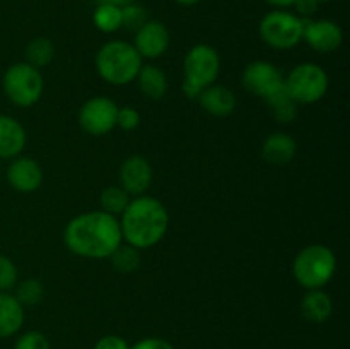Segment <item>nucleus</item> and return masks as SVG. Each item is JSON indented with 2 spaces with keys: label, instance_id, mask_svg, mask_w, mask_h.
I'll return each mask as SVG.
<instances>
[{
  "label": "nucleus",
  "instance_id": "obj_1",
  "mask_svg": "<svg viewBox=\"0 0 350 349\" xmlns=\"http://www.w3.org/2000/svg\"><path fill=\"white\" fill-rule=\"evenodd\" d=\"M64 242L72 253L84 259H106L122 245L123 236L118 218L99 211L82 212L68 221Z\"/></svg>",
  "mask_w": 350,
  "mask_h": 349
},
{
  "label": "nucleus",
  "instance_id": "obj_2",
  "mask_svg": "<svg viewBox=\"0 0 350 349\" xmlns=\"http://www.w3.org/2000/svg\"><path fill=\"white\" fill-rule=\"evenodd\" d=\"M170 226V214L164 204L149 195L132 198L120 216L122 236L135 248H152L164 238Z\"/></svg>",
  "mask_w": 350,
  "mask_h": 349
},
{
  "label": "nucleus",
  "instance_id": "obj_3",
  "mask_svg": "<svg viewBox=\"0 0 350 349\" xmlns=\"http://www.w3.org/2000/svg\"><path fill=\"white\" fill-rule=\"evenodd\" d=\"M142 60L139 51L126 41H108L96 55V68L101 79L113 86H126L135 81Z\"/></svg>",
  "mask_w": 350,
  "mask_h": 349
},
{
  "label": "nucleus",
  "instance_id": "obj_4",
  "mask_svg": "<svg viewBox=\"0 0 350 349\" xmlns=\"http://www.w3.org/2000/svg\"><path fill=\"white\" fill-rule=\"evenodd\" d=\"M337 270V257L325 245H308L296 255L293 274L297 283L310 289H323Z\"/></svg>",
  "mask_w": 350,
  "mask_h": 349
},
{
  "label": "nucleus",
  "instance_id": "obj_5",
  "mask_svg": "<svg viewBox=\"0 0 350 349\" xmlns=\"http://www.w3.org/2000/svg\"><path fill=\"white\" fill-rule=\"evenodd\" d=\"M221 70V57L211 44H195L185 55L183 62V92L197 99L205 88L212 86Z\"/></svg>",
  "mask_w": 350,
  "mask_h": 349
},
{
  "label": "nucleus",
  "instance_id": "obj_6",
  "mask_svg": "<svg viewBox=\"0 0 350 349\" xmlns=\"http://www.w3.org/2000/svg\"><path fill=\"white\" fill-rule=\"evenodd\" d=\"M2 86L10 103L21 108H29L40 101L44 82L40 68L24 62V64H14L7 68Z\"/></svg>",
  "mask_w": 350,
  "mask_h": 349
},
{
  "label": "nucleus",
  "instance_id": "obj_7",
  "mask_svg": "<svg viewBox=\"0 0 350 349\" xmlns=\"http://www.w3.org/2000/svg\"><path fill=\"white\" fill-rule=\"evenodd\" d=\"M284 88L297 105H313L327 94L328 74L318 64L304 62L284 77Z\"/></svg>",
  "mask_w": 350,
  "mask_h": 349
},
{
  "label": "nucleus",
  "instance_id": "obj_8",
  "mask_svg": "<svg viewBox=\"0 0 350 349\" xmlns=\"http://www.w3.org/2000/svg\"><path fill=\"white\" fill-rule=\"evenodd\" d=\"M260 38L275 50H291L303 41V17L286 10H272L260 21Z\"/></svg>",
  "mask_w": 350,
  "mask_h": 349
},
{
  "label": "nucleus",
  "instance_id": "obj_9",
  "mask_svg": "<svg viewBox=\"0 0 350 349\" xmlns=\"http://www.w3.org/2000/svg\"><path fill=\"white\" fill-rule=\"evenodd\" d=\"M118 106L106 96L88 99L79 109V125L85 133L94 137L106 135L116 127Z\"/></svg>",
  "mask_w": 350,
  "mask_h": 349
},
{
  "label": "nucleus",
  "instance_id": "obj_10",
  "mask_svg": "<svg viewBox=\"0 0 350 349\" xmlns=\"http://www.w3.org/2000/svg\"><path fill=\"white\" fill-rule=\"evenodd\" d=\"M243 88L262 99L272 98L284 89V75L272 62L255 60L245 67L241 74Z\"/></svg>",
  "mask_w": 350,
  "mask_h": 349
},
{
  "label": "nucleus",
  "instance_id": "obj_11",
  "mask_svg": "<svg viewBox=\"0 0 350 349\" xmlns=\"http://www.w3.org/2000/svg\"><path fill=\"white\" fill-rule=\"evenodd\" d=\"M303 40L320 53H332L340 48L344 31L335 21L303 19Z\"/></svg>",
  "mask_w": 350,
  "mask_h": 349
},
{
  "label": "nucleus",
  "instance_id": "obj_12",
  "mask_svg": "<svg viewBox=\"0 0 350 349\" xmlns=\"http://www.w3.org/2000/svg\"><path fill=\"white\" fill-rule=\"evenodd\" d=\"M152 183V166L147 157L133 154L129 156L120 166V187L133 197H139L147 192Z\"/></svg>",
  "mask_w": 350,
  "mask_h": 349
},
{
  "label": "nucleus",
  "instance_id": "obj_13",
  "mask_svg": "<svg viewBox=\"0 0 350 349\" xmlns=\"http://www.w3.org/2000/svg\"><path fill=\"white\" fill-rule=\"evenodd\" d=\"M171 36L167 27L159 21H147L135 31L133 47L142 58H159L167 51Z\"/></svg>",
  "mask_w": 350,
  "mask_h": 349
},
{
  "label": "nucleus",
  "instance_id": "obj_14",
  "mask_svg": "<svg viewBox=\"0 0 350 349\" xmlns=\"http://www.w3.org/2000/svg\"><path fill=\"white\" fill-rule=\"evenodd\" d=\"M7 181L14 190L21 194H31L40 188L43 181V171L33 157L17 156L7 168Z\"/></svg>",
  "mask_w": 350,
  "mask_h": 349
},
{
  "label": "nucleus",
  "instance_id": "obj_15",
  "mask_svg": "<svg viewBox=\"0 0 350 349\" xmlns=\"http://www.w3.org/2000/svg\"><path fill=\"white\" fill-rule=\"evenodd\" d=\"M26 146V130L9 115H0V159H14Z\"/></svg>",
  "mask_w": 350,
  "mask_h": 349
},
{
  "label": "nucleus",
  "instance_id": "obj_16",
  "mask_svg": "<svg viewBox=\"0 0 350 349\" xmlns=\"http://www.w3.org/2000/svg\"><path fill=\"white\" fill-rule=\"evenodd\" d=\"M198 101L200 106L211 115L219 116H229L236 109V96L226 86L212 84L208 88H205L204 91L198 94Z\"/></svg>",
  "mask_w": 350,
  "mask_h": 349
},
{
  "label": "nucleus",
  "instance_id": "obj_17",
  "mask_svg": "<svg viewBox=\"0 0 350 349\" xmlns=\"http://www.w3.org/2000/svg\"><path fill=\"white\" fill-rule=\"evenodd\" d=\"M297 153L296 140L284 132H273L262 146V156L269 164L284 166L294 159Z\"/></svg>",
  "mask_w": 350,
  "mask_h": 349
},
{
  "label": "nucleus",
  "instance_id": "obj_18",
  "mask_svg": "<svg viewBox=\"0 0 350 349\" xmlns=\"http://www.w3.org/2000/svg\"><path fill=\"white\" fill-rule=\"evenodd\" d=\"M301 313L311 324H323L334 313V301L323 289H310L301 300Z\"/></svg>",
  "mask_w": 350,
  "mask_h": 349
},
{
  "label": "nucleus",
  "instance_id": "obj_19",
  "mask_svg": "<svg viewBox=\"0 0 350 349\" xmlns=\"http://www.w3.org/2000/svg\"><path fill=\"white\" fill-rule=\"evenodd\" d=\"M24 324V307L16 296L0 291V339L17 334Z\"/></svg>",
  "mask_w": 350,
  "mask_h": 349
},
{
  "label": "nucleus",
  "instance_id": "obj_20",
  "mask_svg": "<svg viewBox=\"0 0 350 349\" xmlns=\"http://www.w3.org/2000/svg\"><path fill=\"white\" fill-rule=\"evenodd\" d=\"M135 81L139 82L140 92L149 99L164 98L170 88L167 75L156 65H142Z\"/></svg>",
  "mask_w": 350,
  "mask_h": 349
},
{
  "label": "nucleus",
  "instance_id": "obj_21",
  "mask_svg": "<svg viewBox=\"0 0 350 349\" xmlns=\"http://www.w3.org/2000/svg\"><path fill=\"white\" fill-rule=\"evenodd\" d=\"M132 195L126 190H123L122 187H106L105 190L99 195V205H101V211L106 214H111L115 218L122 216L125 212V209L129 207L130 201H132Z\"/></svg>",
  "mask_w": 350,
  "mask_h": 349
},
{
  "label": "nucleus",
  "instance_id": "obj_22",
  "mask_svg": "<svg viewBox=\"0 0 350 349\" xmlns=\"http://www.w3.org/2000/svg\"><path fill=\"white\" fill-rule=\"evenodd\" d=\"M92 23L103 33H115L122 27V9L111 3H99L92 14Z\"/></svg>",
  "mask_w": 350,
  "mask_h": 349
},
{
  "label": "nucleus",
  "instance_id": "obj_23",
  "mask_svg": "<svg viewBox=\"0 0 350 349\" xmlns=\"http://www.w3.org/2000/svg\"><path fill=\"white\" fill-rule=\"evenodd\" d=\"M55 57V47L48 38H34L29 41L26 48L27 64L33 67H46Z\"/></svg>",
  "mask_w": 350,
  "mask_h": 349
},
{
  "label": "nucleus",
  "instance_id": "obj_24",
  "mask_svg": "<svg viewBox=\"0 0 350 349\" xmlns=\"http://www.w3.org/2000/svg\"><path fill=\"white\" fill-rule=\"evenodd\" d=\"M267 105L270 106L273 116L280 123H289L297 116V103L287 94L286 88L277 92V94H273L272 98L267 99Z\"/></svg>",
  "mask_w": 350,
  "mask_h": 349
},
{
  "label": "nucleus",
  "instance_id": "obj_25",
  "mask_svg": "<svg viewBox=\"0 0 350 349\" xmlns=\"http://www.w3.org/2000/svg\"><path fill=\"white\" fill-rule=\"evenodd\" d=\"M109 259H111L113 267H115L118 272H123V274L135 272V270H139L140 267L139 248L129 245V243H126V245H123L122 243V245L113 252V255L109 257Z\"/></svg>",
  "mask_w": 350,
  "mask_h": 349
},
{
  "label": "nucleus",
  "instance_id": "obj_26",
  "mask_svg": "<svg viewBox=\"0 0 350 349\" xmlns=\"http://www.w3.org/2000/svg\"><path fill=\"white\" fill-rule=\"evenodd\" d=\"M44 296L43 284L38 279H26L16 287V300L23 307H33L38 305Z\"/></svg>",
  "mask_w": 350,
  "mask_h": 349
},
{
  "label": "nucleus",
  "instance_id": "obj_27",
  "mask_svg": "<svg viewBox=\"0 0 350 349\" xmlns=\"http://www.w3.org/2000/svg\"><path fill=\"white\" fill-rule=\"evenodd\" d=\"M147 23V12L139 3H130V5L122 7V27L129 31H137Z\"/></svg>",
  "mask_w": 350,
  "mask_h": 349
},
{
  "label": "nucleus",
  "instance_id": "obj_28",
  "mask_svg": "<svg viewBox=\"0 0 350 349\" xmlns=\"http://www.w3.org/2000/svg\"><path fill=\"white\" fill-rule=\"evenodd\" d=\"M17 284V269L12 260L5 255H0V291L12 289Z\"/></svg>",
  "mask_w": 350,
  "mask_h": 349
},
{
  "label": "nucleus",
  "instance_id": "obj_29",
  "mask_svg": "<svg viewBox=\"0 0 350 349\" xmlns=\"http://www.w3.org/2000/svg\"><path fill=\"white\" fill-rule=\"evenodd\" d=\"M14 349H51L46 335L38 331H29L21 335Z\"/></svg>",
  "mask_w": 350,
  "mask_h": 349
},
{
  "label": "nucleus",
  "instance_id": "obj_30",
  "mask_svg": "<svg viewBox=\"0 0 350 349\" xmlns=\"http://www.w3.org/2000/svg\"><path fill=\"white\" fill-rule=\"evenodd\" d=\"M140 125V115L135 108L132 106H123L118 108L116 113V127H120L122 130H135Z\"/></svg>",
  "mask_w": 350,
  "mask_h": 349
},
{
  "label": "nucleus",
  "instance_id": "obj_31",
  "mask_svg": "<svg viewBox=\"0 0 350 349\" xmlns=\"http://www.w3.org/2000/svg\"><path fill=\"white\" fill-rule=\"evenodd\" d=\"M94 349H130V346L120 335H105L96 342Z\"/></svg>",
  "mask_w": 350,
  "mask_h": 349
},
{
  "label": "nucleus",
  "instance_id": "obj_32",
  "mask_svg": "<svg viewBox=\"0 0 350 349\" xmlns=\"http://www.w3.org/2000/svg\"><path fill=\"white\" fill-rule=\"evenodd\" d=\"M130 349H174V346L171 342H167L166 339L159 337H147L142 341L135 342Z\"/></svg>",
  "mask_w": 350,
  "mask_h": 349
},
{
  "label": "nucleus",
  "instance_id": "obj_33",
  "mask_svg": "<svg viewBox=\"0 0 350 349\" xmlns=\"http://www.w3.org/2000/svg\"><path fill=\"white\" fill-rule=\"evenodd\" d=\"M294 7L297 9V12L303 16V19H310V16H313L318 9L317 0H296Z\"/></svg>",
  "mask_w": 350,
  "mask_h": 349
},
{
  "label": "nucleus",
  "instance_id": "obj_34",
  "mask_svg": "<svg viewBox=\"0 0 350 349\" xmlns=\"http://www.w3.org/2000/svg\"><path fill=\"white\" fill-rule=\"evenodd\" d=\"M265 2H269L273 7H279V9H286V7H293L296 0H265Z\"/></svg>",
  "mask_w": 350,
  "mask_h": 349
},
{
  "label": "nucleus",
  "instance_id": "obj_35",
  "mask_svg": "<svg viewBox=\"0 0 350 349\" xmlns=\"http://www.w3.org/2000/svg\"><path fill=\"white\" fill-rule=\"evenodd\" d=\"M135 0H99V3H111V5H116V7H125V5H130V3H133Z\"/></svg>",
  "mask_w": 350,
  "mask_h": 349
},
{
  "label": "nucleus",
  "instance_id": "obj_36",
  "mask_svg": "<svg viewBox=\"0 0 350 349\" xmlns=\"http://www.w3.org/2000/svg\"><path fill=\"white\" fill-rule=\"evenodd\" d=\"M176 3H180V5H195V3H198L200 0H174Z\"/></svg>",
  "mask_w": 350,
  "mask_h": 349
},
{
  "label": "nucleus",
  "instance_id": "obj_37",
  "mask_svg": "<svg viewBox=\"0 0 350 349\" xmlns=\"http://www.w3.org/2000/svg\"><path fill=\"white\" fill-rule=\"evenodd\" d=\"M318 3H321V2H328V0H317Z\"/></svg>",
  "mask_w": 350,
  "mask_h": 349
}]
</instances>
